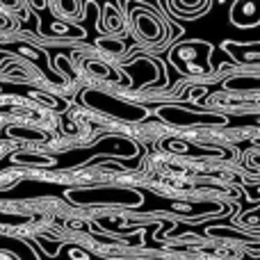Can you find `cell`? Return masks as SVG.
Masks as SVG:
<instances>
[{"label": "cell", "mask_w": 260, "mask_h": 260, "mask_svg": "<svg viewBox=\"0 0 260 260\" xmlns=\"http://www.w3.org/2000/svg\"><path fill=\"white\" fill-rule=\"evenodd\" d=\"M233 21L242 27L258 25L260 23V5L258 3H238L233 7Z\"/></svg>", "instance_id": "obj_1"}, {"label": "cell", "mask_w": 260, "mask_h": 260, "mask_svg": "<svg viewBox=\"0 0 260 260\" xmlns=\"http://www.w3.org/2000/svg\"><path fill=\"white\" fill-rule=\"evenodd\" d=\"M135 23H137L139 35H142L146 41L160 39V25H157V23L153 21L151 16H146V14H139V16H135Z\"/></svg>", "instance_id": "obj_2"}, {"label": "cell", "mask_w": 260, "mask_h": 260, "mask_svg": "<svg viewBox=\"0 0 260 260\" xmlns=\"http://www.w3.org/2000/svg\"><path fill=\"white\" fill-rule=\"evenodd\" d=\"M16 162H37V165H50L48 157H39V155H18Z\"/></svg>", "instance_id": "obj_3"}]
</instances>
